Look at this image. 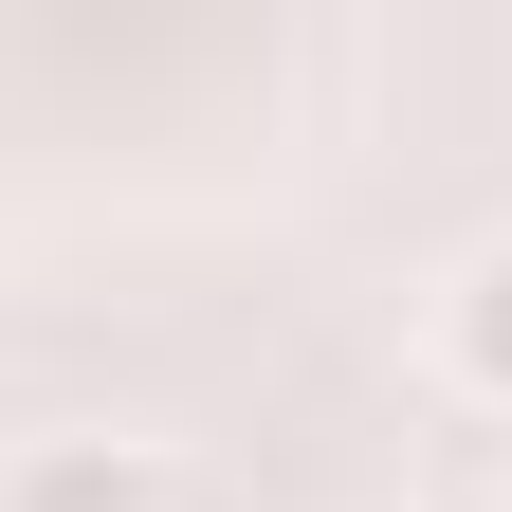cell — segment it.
<instances>
[{"mask_svg":"<svg viewBox=\"0 0 512 512\" xmlns=\"http://www.w3.org/2000/svg\"><path fill=\"white\" fill-rule=\"evenodd\" d=\"M183 512H202V494H183Z\"/></svg>","mask_w":512,"mask_h":512,"instance_id":"obj_3","label":"cell"},{"mask_svg":"<svg viewBox=\"0 0 512 512\" xmlns=\"http://www.w3.org/2000/svg\"><path fill=\"white\" fill-rule=\"evenodd\" d=\"M0 512H183V476L147 439H19L0 458Z\"/></svg>","mask_w":512,"mask_h":512,"instance_id":"obj_1","label":"cell"},{"mask_svg":"<svg viewBox=\"0 0 512 512\" xmlns=\"http://www.w3.org/2000/svg\"><path fill=\"white\" fill-rule=\"evenodd\" d=\"M439 366H458L476 403H512V238L458 256V293H439Z\"/></svg>","mask_w":512,"mask_h":512,"instance_id":"obj_2","label":"cell"}]
</instances>
